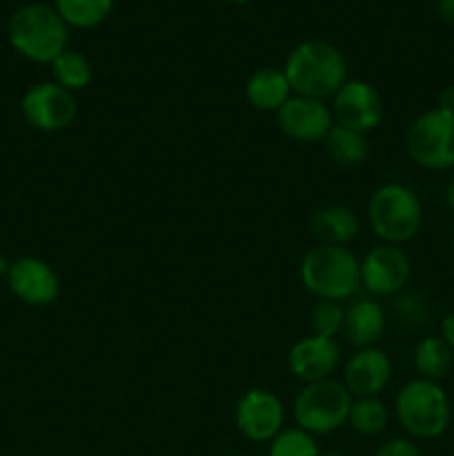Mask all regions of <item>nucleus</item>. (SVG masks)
Here are the masks:
<instances>
[{
    "label": "nucleus",
    "instance_id": "35",
    "mask_svg": "<svg viewBox=\"0 0 454 456\" xmlns=\"http://www.w3.org/2000/svg\"><path fill=\"white\" fill-rule=\"evenodd\" d=\"M239 456H245V454H239Z\"/></svg>",
    "mask_w": 454,
    "mask_h": 456
},
{
    "label": "nucleus",
    "instance_id": "33",
    "mask_svg": "<svg viewBox=\"0 0 454 456\" xmlns=\"http://www.w3.org/2000/svg\"><path fill=\"white\" fill-rule=\"evenodd\" d=\"M227 3H231V4H245V3H249V0H227Z\"/></svg>",
    "mask_w": 454,
    "mask_h": 456
},
{
    "label": "nucleus",
    "instance_id": "32",
    "mask_svg": "<svg viewBox=\"0 0 454 456\" xmlns=\"http://www.w3.org/2000/svg\"><path fill=\"white\" fill-rule=\"evenodd\" d=\"M9 267H12V261H9V258L4 256V254H0V276H4V279H7Z\"/></svg>",
    "mask_w": 454,
    "mask_h": 456
},
{
    "label": "nucleus",
    "instance_id": "9",
    "mask_svg": "<svg viewBox=\"0 0 454 456\" xmlns=\"http://www.w3.org/2000/svg\"><path fill=\"white\" fill-rule=\"evenodd\" d=\"M409 276L412 261L401 245L381 243L361 258V288L377 298L399 297Z\"/></svg>",
    "mask_w": 454,
    "mask_h": 456
},
{
    "label": "nucleus",
    "instance_id": "1",
    "mask_svg": "<svg viewBox=\"0 0 454 456\" xmlns=\"http://www.w3.org/2000/svg\"><path fill=\"white\" fill-rule=\"evenodd\" d=\"M292 94L328 101L347 80V61L328 40H305L289 52L283 67Z\"/></svg>",
    "mask_w": 454,
    "mask_h": 456
},
{
    "label": "nucleus",
    "instance_id": "31",
    "mask_svg": "<svg viewBox=\"0 0 454 456\" xmlns=\"http://www.w3.org/2000/svg\"><path fill=\"white\" fill-rule=\"evenodd\" d=\"M443 203H445V208L454 214V176L450 178L448 185H445V190H443Z\"/></svg>",
    "mask_w": 454,
    "mask_h": 456
},
{
    "label": "nucleus",
    "instance_id": "8",
    "mask_svg": "<svg viewBox=\"0 0 454 456\" xmlns=\"http://www.w3.org/2000/svg\"><path fill=\"white\" fill-rule=\"evenodd\" d=\"M22 118L38 132L53 134L69 127L78 116V102L71 92L52 83H36L25 92L20 101Z\"/></svg>",
    "mask_w": 454,
    "mask_h": 456
},
{
    "label": "nucleus",
    "instance_id": "24",
    "mask_svg": "<svg viewBox=\"0 0 454 456\" xmlns=\"http://www.w3.org/2000/svg\"><path fill=\"white\" fill-rule=\"evenodd\" d=\"M267 456H320L319 444L314 435L301 430V428H288L280 430L270 441V452Z\"/></svg>",
    "mask_w": 454,
    "mask_h": 456
},
{
    "label": "nucleus",
    "instance_id": "18",
    "mask_svg": "<svg viewBox=\"0 0 454 456\" xmlns=\"http://www.w3.org/2000/svg\"><path fill=\"white\" fill-rule=\"evenodd\" d=\"M245 98L258 111H279L292 98L288 76L279 67H261L249 76Z\"/></svg>",
    "mask_w": 454,
    "mask_h": 456
},
{
    "label": "nucleus",
    "instance_id": "13",
    "mask_svg": "<svg viewBox=\"0 0 454 456\" xmlns=\"http://www.w3.org/2000/svg\"><path fill=\"white\" fill-rule=\"evenodd\" d=\"M7 288L18 301L31 307L52 305L61 297V279L56 270L38 256H20L12 261Z\"/></svg>",
    "mask_w": 454,
    "mask_h": 456
},
{
    "label": "nucleus",
    "instance_id": "6",
    "mask_svg": "<svg viewBox=\"0 0 454 456\" xmlns=\"http://www.w3.org/2000/svg\"><path fill=\"white\" fill-rule=\"evenodd\" d=\"M352 399L354 396L336 379L303 383L292 405L296 428L314 436L336 432L347 423Z\"/></svg>",
    "mask_w": 454,
    "mask_h": 456
},
{
    "label": "nucleus",
    "instance_id": "20",
    "mask_svg": "<svg viewBox=\"0 0 454 456\" xmlns=\"http://www.w3.org/2000/svg\"><path fill=\"white\" fill-rule=\"evenodd\" d=\"M323 142L329 159L336 165H343V167H359L369 156V142L365 134L347 129L343 125L334 123V127L329 129Z\"/></svg>",
    "mask_w": 454,
    "mask_h": 456
},
{
    "label": "nucleus",
    "instance_id": "23",
    "mask_svg": "<svg viewBox=\"0 0 454 456\" xmlns=\"http://www.w3.org/2000/svg\"><path fill=\"white\" fill-rule=\"evenodd\" d=\"M52 74H53V83L65 87L67 92L76 94L80 89L89 87L93 78V69L92 62H89L87 56H83L76 49H65L56 61L52 62Z\"/></svg>",
    "mask_w": 454,
    "mask_h": 456
},
{
    "label": "nucleus",
    "instance_id": "10",
    "mask_svg": "<svg viewBox=\"0 0 454 456\" xmlns=\"http://www.w3.org/2000/svg\"><path fill=\"white\" fill-rule=\"evenodd\" d=\"M234 423L245 439L267 444L285 426V405L279 396L265 387H252L239 399Z\"/></svg>",
    "mask_w": 454,
    "mask_h": 456
},
{
    "label": "nucleus",
    "instance_id": "28",
    "mask_svg": "<svg viewBox=\"0 0 454 456\" xmlns=\"http://www.w3.org/2000/svg\"><path fill=\"white\" fill-rule=\"evenodd\" d=\"M441 338H443L445 343H448L450 347L454 350V312H450L448 316H443V321H441Z\"/></svg>",
    "mask_w": 454,
    "mask_h": 456
},
{
    "label": "nucleus",
    "instance_id": "25",
    "mask_svg": "<svg viewBox=\"0 0 454 456\" xmlns=\"http://www.w3.org/2000/svg\"><path fill=\"white\" fill-rule=\"evenodd\" d=\"M343 319H345V310L341 307V303L319 301L310 314L312 334H316V337L334 338L336 334H341Z\"/></svg>",
    "mask_w": 454,
    "mask_h": 456
},
{
    "label": "nucleus",
    "instance_id": "30",
    "mask_svg": "<svg viewBox=\"0 0 454 456\" xmlns=\"http://www.w3.org/2000/svg\"><path fill=\"white\" fill-rule=\"evenodd\" d=\"M436 9H439L441 20H443L445 25L454 27V0H439Z\"/></svg>",
    "mask_w": 454,
    "mask_h": 456
},
{
    "label": "nucleus",
    "instance_id": "12",
    "mask_svg": "<svg viewBox=\"0 0 454 456\" xmlns=\"http://www.w3.org/2000/svg\"><path fill=\"white\" fill-rule=\"evenodd\" d=\"M279 129L296 142H320L334 127L332 107L325 101L294 94L279 111H276Z\"/></svg>",
    "mask_w": 454,
    "mask_h": 456
},
{
    "label": "nucleus",
    "instance_id": "4",
    "mask_svg": "<svg viewBox=\"0 0 454 456\" xmlns=\"http://www.w3.org/2000/svg\"><path fill=\"white\" fill-rule=\"evenodd\" d=\"M394 414L399 426L409 439H439L450 426L452 405L441 383L412 379L394 396Z\"/></svg>",
    "mask_w": 454,
    "mask_h": 456
},
{
    "label": "nucleus",
    "instance_id": "7",
    "mask_svg": "<svg viewBox=\"0 0 454 456\" xmlns=\"http://www.w3.org/2000/svg\"><path fill=\"white\" fill-rule=\"evenodd\" d=\"M405 151L414 165L427 172H445L454 167V111H423L405 132Z\"/></svg>",
    "mask_w": 454,
    "mask_h": 456
},
{
    "label": "nucleus",
    "instance_id": "27",
    "mask_svg": "<svg viewBox=\"0 0 454 456\" xmlns=\"http://www.w3.org/2000/svg\"><path fill=\"white\" fill-rule=\"evenodd\" d=\"M374 456H423L418 445L412 439H405V436H394V439L383 441L377 448Z\"/></svg>",
    "mask_w": 454,
    "mask_h": 456
},
{
    "label": "nucleus",
    "instance_id": "29",
    "mask_svg": "<svg viewBox=\"0 0 454 456\" xmlns=\"http://www.w3.org/2000/svg\"><path fill=\"white\" fill-rule=\"evenodd\" d=\"M436 107L445 111H454V85L441 89L439 96H436Z\"/></svg>",
    "mask_w": 454,
    "mask_h": 456
},
{
    "label": "nucleus",
    "instance_id": "5",
    "mask_svg": "<svg viewBox=\"0 0 454 456\" xmlns=\"http://www.w3.org/2000/svg\"><path fill=\"white\" fill-rule=\"evenodd\" d=\"M368 221L383 243L405 245L421 232L423 203L412 187L385 183L369 196Z\"/></svg>",
    "mask_w": 454,
    "mask_h": 456
},
{
    "label": "nucleus",
    "instance_id": "2",
    "mask_svg": "<svg viewBox=\"0 0 454 456\" xmlns=\"http://www.w3.org/2000/svg\"><path fill=\"white\" fill-rule=\"evenodd\" d=\"M12 47L22 58L40 65H52L69 43V27L49 4L31 3L18 9L7 25Z\"/></svg>",
    "mask_w": 454,
    "mask_h": 456
},
{
    "label": "nucleus",
    "instance_id": "19",
    "mask_svg": "<svg viewBox=\"0 0 454 456\" xmlns=\"http://www.w3.org/2000/svg\"><path fill=\"white\" fill-rule=\"evenodd\" d=\"M454 350L441 337H426L414 346L412 365L418 379L439 383L452 370Z\"/></svg>",
    "mask_w": 454,
    "mask_h": 456
},
{
    "label": "nucleus",
    "instance_id": "11",
    "mask_svg": "<svg viewBox=\"0 0 454 456\" xmlns=\"http://www.w3.org/2000/svg\"><path fill=\"white\" fill-rule=\"evenodd\" d=\"M334 123L354 132L368 134L381 125L385 116V102L377 87L365 80H345L341 89L332 96Z\"/></svg>",
    "mask_w": 454,
    "mask_h": 456
},
{
    "label": "nucleus",
    "instance_id": "21",
    "mask_svg": "<svg viewBox=\"0 0 454 456\" xmlns=\"http://www.w3.org/2000/svg\"><path fill=\"white\" fill-rule=\"evenodd\" d=\"M116 0H53V9L76 29H93L109 18Z\"/></svg>",
    "mask_w": 454,
    "mask_h": 456
},
{
    "label": "nucleus",
    "instance_id": "14",
    "mask_svg": "<svg viewBox=\"0 0 454 456\" xmlns=\"http://www.w3.org/2000/svg\"><path fill=\"white\" fill-rule=\"evenodd\" d=\"M338 363H341V346L336 343V338L310 334V337L298 338L288 352L289 372L303 383L332 379Z\"/></svg>",
    "mask_w": 454,
    "mask_h": 456
},
{
    "label": "nucleus",
    "instance_id": "16",
    "mask_svg": "<svg viewBox=\"0 0 454 456\" xmlns=\"http://www.w3.org/2000/svg\"><path fill=\"white\" fill-rule=\"evenodd\" d=\"M385 310L374 298H361L345 310L341 334L356 347H374L385 332Z\"/></svg>",
    "mask_w": 454,
    "mask_h": 456
},
{
    "label": "nucleus",
    "instance_id": "34",
    "mask_svg": "<svg viewBox=\"0 0 454 456\" xmlns=\"http://www.w3.org/2000/svg\"><path fill=\"white\" fill-rule=\"evenodd\" d=\"M320 456H345V454H341V452H325V454H320Z\"/></svg>",
    "mask_w": 454,
    "mask_h": 456
},
{
    "label": "nucleus",
    "instance_id": "22",
    "mask_svg": "<svg viewBox=\"0 0 454 456\" xmlns=\"http://www.w3.org/2000/svg\"><path fill=\"white\" fill-rule=\"evenodd\" d=\"M390 421L387 405L378 396H361L352 399L350 414H347V426L361 436L381 435Z\"/></svg>",
    "mask_w": 454,
    "mask_h": 456
},
{
    "label": "nucleus",
    "instance_id": "26",
    "mask_svg": "<svg viewBox=\"0 0 454 456\" xmlns=\"http://www.w3.org/2000/svg\"><path fill=\"white\" fill-rule=\"evenodd\" d=\"M394 307L399 319L405 321V323H421V321H426V303H423V298H418L417 294L401 292L399 297H396Z\"/></svg>",
    "mask_w": 454,
    "mask_h": 456
},
{
    "label": "nucleus",
    "instance_id": "17",
    "mask_svg": "<svg viewBox=\"0 0 454 456\" xmlns=\"http://www.w3.org/2000/svg\"><path fill=\"white\" fill-rule=\"evenodd\" d=\"M361 232V221L345 205H328L312 214L310 234L316 245H338L347 248Z\"/></svg>",
    "mask_w": 454,
    "mask_h": 456
},
{
    "label": "nucleus",
    "instance_id": "3",
    "mask_svg": "<svg viewBox=\"0 0 454 456\" xmlns=\"http://www.w3.org/2000/svg\"><path fill=\"white\" fill-rule=\"evenodd\" d=\"M298 272L307 292L320 301H345L361 289V258L350 248L314 245Z\"/></svg>",
    "mask_w": 454,
    "mask_h": 456
},
{
    "label": "nucleus",
    "instance_id": "15",
    "mask_svg": "<svg viewBox=\"0 0 454 456\" xmlns=\"http://www.w3.org/2000/svg\"><path fill=\"white\" fill-rule=\"evenodd\" d=\"M392 381V361L381 347L356 350L343 368V386L354 399L361 396H381Z\"/></svg>",
    "mask_w": 454,
    "mask_h": 456
}]
</instances>
